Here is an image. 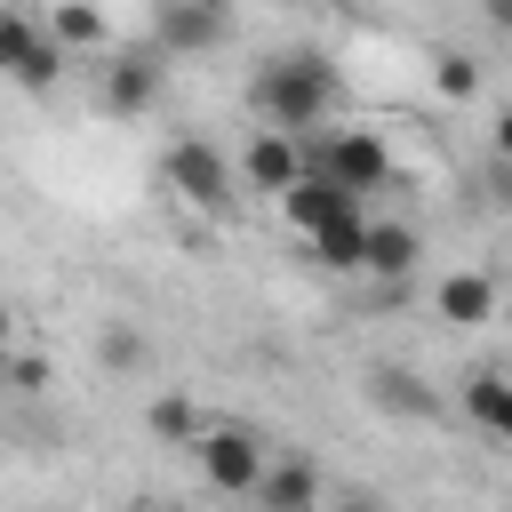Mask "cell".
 Listing matches in <instances>:
<instances>
[{
    "label": "cell",
    "instance_id": "cell-1",
    "mask_svg": "<svg viewBox=\"0 0 512 512\" xmlns=\"http://www.w3.org/2000/svg\"><path fill=\"white\" fill-rule=\"evenodd\" d=\"M344 104V72L320 56V48H280V56H264L256 72H248V112L264 120V128H320L328 112Z\"/></svg>",
    "mask_w": 512,
    "mask_h": 512
},
{
    "label": "cell",
    "instance_id": "cell-2",
    "mask_svg": "<svg viewBox=\"0 0 512 512\" xmlns=\"http://www.w3.org/2000/svg\"><path fill=\"white\" fill-rule=\"evenodd\" d=\"M304 168H320V176H336L344 192H392V144H384V128H328V136H312L304 144Z\"/></svg>",
    "mask_w": 512,
    "mask_h": 512
},
{
    "label": "cell",
    "instance_id": "cell-3",
    "mask_svg": "<svg viewBox=\"0 0 512 512\" xmlns=\"http://www.w3.org/2000/svg\"><path fill=\"white\" fill-rule=\"evenodd\" d=\"M160 184H168L184 208H200V216H232V200H240V176H232V160H224L208 136H176L168 160H160Z\"/></svg>",
    "mask_w": 512,
    "mask_h": 512
},
{
    "label": "cell",
    "instance_id": "cell-4",
    "mask_svg": "<svg viewBox=\"0 0 512 512\" xmlns=\"http://www.w3.org/2000/svg\"><path fill=\"white\" fill-rule=\"evenodd\" d=\"M0 80H16L24 96H48L64 80V40L40 32L24 8H0Z\"/></svg>",
    "mask_w": 512,
    "mask_h": 512
},
{
    "label": "cell",
    "instance_id": "cell-5",
    "mask_svg": "<svg viewBox=\"0 0 512 512\" xmlns=\"http://www.w3.org/2000/svg\"><path fill=\"white\" fill-rule=\"evenodd\" d=\"M192 456H200V480H208L216 496H248L272 448H264V440H256L248 424H200V440H192Z\"/></svg>",
    "mask_w": 512,
    "mask_h": 512
},
{
    "label": "cell",
    "instance_id": "cell-6",
    "mask_svg": "<svg viewBox=\"0 0 512 512\" xmlns=\"http://www.w3.org/2000/svg\"><path fill=\"white\" fill-rule=\"evenodd\" d=\"M232 40V0H160L152 8V48L160 56H208Z\"/></svg>",
    "mask_w": 512,
    "mask_h": 512
},
{
    "label": "cell",
    "instance_id": "cell-7",
    "mask_svg": "<svg viewBox=\"0 0 512 512\" xmlns=\"http://www.w3.org/2000/svg\"><path fill=\"white\" fill-rule=\"evenodd\" d=\"M416 264H424V232L400 224V216H368V232H360V272L384 280V288H400Z\"/></svg>",
    "mask_w": 512,
    "mask_h": 512
},
{
    "label": "cell",
    "instance_id": "cell-8",
    "mask_svg": "<svg viewBox=\"0 0 512 512\" xmlns=\"http://www.w3.org/2000/svg\"><path fill=\"white\" fill-rule=\"evenodd\" d=\"M240 176H248L256 192H272V200H280V192L304 176V136H296V128H256V136H248V152H240Z\"/></svg>",
    "mask_w": 512,
    "mask_h": 512
},
{
    "label": "cell",
    "instance_id": "cell-9",
    "mask_svg": "<svg viewBox=\"0 0 512 512\" xmlns=\"http://www.w3.org/2000/svg\"><path fill=\"white\" fill-rule=\"evenodd\" d=\"M160 48H136V56H120V64H104V112H120V120H136V112H152L160 104Z\"/></svg>",
    "mask_w": 512,
    "mask_h": 512
},
{
    "label": "cell",
    "instance_id": "cell-10",
    "mask_svg": "<svg viewBox=\"0 0 512 512\" xmlns=\"http://www.w3.org/2000/svg\"><path fill=\"white\" fill-rule=\"evenodd\" d=\"M352 208H368L360 192H344L336 176H320V168H304L288 192H280V216L296 224V232H320V224H336V216H352Z\"/></svg>",
    "mask_w": 512,
    "mask_h": 512
},
{
    "label": "cell",
    "instance_id": "cell-11",
    "mask_svg": "<svg viewBox=\"0 0 512 512\" xmlns=\"http://www.w3.org/2000/svg\"><path fill=\"white\" fill-rule=\"evenodd\" d=\"M256 512H312L320 504V464H304V456H264V472H256Z\"/></svg>",
    "mask_w": 512,
    "mask_h": 512
},
{
    "label": "cell",
    "instance_id": "cell-12",
    "mask_svg": "<svg viewBox=\"0 0 512 512\" xmlns=\"http://www.w3.org/2000/svg\"><path fill=\"white\" fill-rule=\"evenodd\" d=\"M368 400L384 408V416H400V424H424V416H440V392L416 376V368H368Z\"/></svg>",
    "mask_w": 512,
    "mask_h": 512
},
{
    "label": "cell",
    "instance_id": "cell-13",
    "mask_svg": "<svg viewBox=\"0 0 512 512\" xmlns=\"http://www.w3.org/2000/svg\"><path fill=\"white\" fill-rule=\"evenodd\" d=\"M432 304H440L448 328H488V320H496V280H488V272H448V280L432 288Z\"/></svg>",
    "mask_w": 512,
    "mask_h": 512
},
{
    "label": "cell",
    "instance_id": "cell-14",
    "mask_svg": "<svg viewBox=\"0 0 512 512\" xmlns=\"http://www.w3.org/2000/svg\"><path fill=\"white\" fill-rule=\"evenodd\" d=\"M456 400H464V416H472L488 440H512V376H504V368H472Z\"/></svg>",
    "mask_w": 512,
    "mask_h": 512
},
{
    "label": "cell",
    "instance_id": "cell-15",
    "mask_svg": "<svg viewBox=\"0 0 512 512\" xmlns=\"http://www.w3.org/2000/svg\"><path fill=\"white\" fill-rule=\"evenodd\" d=\"M360 232H368V208H352V216H336V224L304 232V248H312V264H320V272H360Z\"/></svg>",
    "mask_w": 512,
    "mask_h": 512
},
{
    "label": "cell",
    "instance_id": "cell-16",
    "mask_svg": "<svg viewBox=\"0 0 512 512\" xmlns=\"http://www.w3.org/2000/svg\"><path fill=\"white\" fill-rule=\"evenodd\" d=\"M48 32L64 40V56H72V48H104V40H112V24H104V8H96V0H56Z\"/></svg>",
    "mask_w": 512,
    "mask_h": 512
},
{
    "label": "cell",
    "instance_id": "cell-17",
    "mask_svg": "<svg viewBox=\"0 0 512 512\" xmlns=\"http://www.w3.org/2000/svg\"><path fill=\"white\" fill-rule=\"evenodd\" d=\"M200 424H208V416H200L184 392H160V400L144 408V432H152V440H168V448H192V440H200Z\"/></svg>",
    "mask_w": 512,
    "mask_h": 512
},
{
    "label": "cell",
    "instance_id": "cell-18",
    "mask_svg": "<svg viewBox=\"0 0 512 512\" xmlns=\"http://www.w3.org/2000/svg\"><path fill=\"white\" fill-rule=\"evenodd\" d=\"M432 88H440L448 104H472V96H480V56H464V48H440V56H432Z\"/></svg>",
    "mask_w": 512,
    "mask_h": 512
},
{
    "label": "cell",
    "instance_id": "cell-19",
    "mask_svg": "<svg viewBox=\"0 0 512 512\" xmlns=\"http://www.w3.org/2000/svg\"><path fill=\"white\" fill-rule=\"evenodd\" d=\"M96 360H104V368H112V376H120V368H136V360H144V336H136V328H120V320H112V328H104V336H96Z\"/></svg>",
    "mask_w": 512,
    "mask_h": 512
},
{
    "label": "cell",
    "instance_id": "cell-20",
    "mask_svg": "<svg viewBox=\"0 0 512 512\" xmlns=\"http://www.w3.org/2000/svg\"><path fill=\"white\" fill-rule=\"evenodd\" d=\"M0 376H8L16 392H48V360H0Z\"/></svg>",
    "mask_w": 512,
    "mask_h": 512
},
{
    "label": "cell",
    "instance_id": "cell-21",
    "mask_svg": "<svg viewBox=\"0 0 512 512\" xmlns=\"http://www.w3.org/2000/svg\"><path fill=\"white\" fill-rule=\"evenodd\" d=\"M496 160H512V112H496Z\"/></svg>",
    "mask_w": 512,
    "mask_h": 512
},
{
    "label": "cell",
    "instance_id": "cell-22",
    "mask_svg": "<svg viewBox=\"0 0 512 512\" xmlns=\"http://www.w3.org/2000/svg\"><path fill=\"white\" fill-rule=\"evenodd\" d=\"M480 8H488V24H496V32H512V0H480Z\"/></svg>",
    "mask_w": 512,
    "mask_h": 512
},
{
    "label": "cell",
    "instance_id": "cell-23",
    "mask_svg": "<svg viewBox=\"0 0 512 512\" xmlns=\"http://www.w3.org/2000/svg\"><path fill=\"white\" fill-rule=\"evenodd\" d=\"M8 344H16V312L0 304V352H8Z\"/></svg>",
    "mask_w": 512,
    "mask_h": 512
},
{
    "label": "cell",
    "instance_id": "cell-24",
    "mask_svg": "<svg viewBox=\"0 0 512 512\" xmlns=\"http://www.w3.org/2000/svg\"><path fill=\"white\" fill-rule=\"evenodd\" d=\"M496 184H504V208H512V160H496Z\"/></svg>",
    "mask_w": 512,
    "mask_h": 512
},
{
    "label": "cell",
    "instance_id": "cell-25",
    "mask_svg": "<svg viewBox=\"0 0 512 512\" xmlns=\"http://www.w3.org/2000/svg\"><path fill=\"white\" fill-rule=\"evenodd\" d=\"M264 8H288V0H264Z\"/></svg>",
    "mask_w": 512,
    "mask_h": 512
},
{
    "label": "cell",
    "instance_id": "cell-26",
    "mask_svg": "<svg viewBox=\"0 0 512 512\" xmlns=\"http://www.w3.org/2000/svg\"><path fill=\"white\" fill-rule=\"evenodd\" d=\"M0 360H8V352H0Z\"/></svg>",
    "mask_w": 512,
    "mask_h": 512
}]
</instances>
